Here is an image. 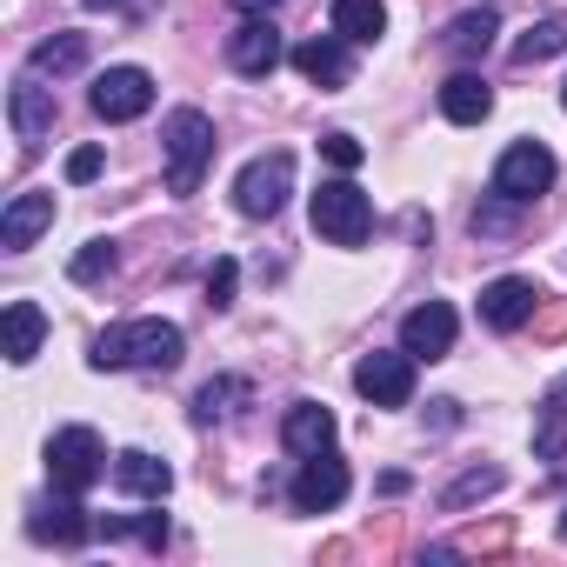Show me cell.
<instances>
[{"label": "cell", "instance_id": "obj_1", "mask_svg": "<svg viewBox=\"0 0 567 567\" xmlns=\"http://www.w3.org/2000/svg\"><path fill=\"white\" fill-rule=\"evenodd\" d=\"M101 374H127V368H147V374H167V368H181L187 361V334L174 328V321H161V315H141V321H121V328H107L101 341H94V354H87Z\"/></svg>", "mask_w": 567, "mask_h": 567}, {"label": "cell", "instance_id": "obj_2", "mask_svg": "<svg viewBox=\"0 0 567 567\" xmlns=\"http://www.w3.org/2000/svg\"><path fill=\"white\" fill-rule=\"evenodd\" d=\"M161 154H167V194H174V200L200 194V174H207V161H214V121H207L200 107H174V114L161 121Z\"/></svg>", "mask_w": 567, "mask_h": 567}, {"label": "cell", "instance_id": "obj_3", "mask_svg": "<svg viewBox=\"0 0 567 567\" xmlns=\"http://www.w3.org/2000/svg\"><path fill=\"white\" fill-rule=\"evenodd\" d=\"M308 214H315V234L334 240V247H361L374 234V200L354 181H321L315 200H308Z\"/></svg>", "mask_w": 567, "mask_h": 567}, {"label": "cell", "instance_id": "obj_4", "mask_svg": "<svg viewBox=\"0 0 567 567\" xmlns=\"http://www.w3.org/2000/svg\"><path fill=\"white\" fill-rule=\"evenodd\" d=\"M288 194H295V154L288 147H274V154H260V161H247L234 174V207L247 220H274L288 207Z\"/></svg>", "mask_w": 567, "mask_h": 567}, {"label": "cell", "instance_id": "obj_5", "mask_svg": "<svg viewBox=\"0 0 567 567\" xmlns=\"http://www.w3.org/2000/svg\"><path fill=\"white\" fill-rule=\"evenodd\" d=\"M101 474H107V447H101L94 427H61L48 441V481H54V494H87Z\"/></svg>", "mask_w": 567, "mask_h": 567}, {"label": "cell", "instance_id": "obj_6", "mask_svg": "<svg viewBox=\"0 0 567 567\" xmlns=\"http://www.w3.org/2000/svg\"><path fill=\"white\" fill-rule=\"evenodd\" d=\"M354 394L374 408H408L414 401V354L408 348H374L354 368Z\"/></svg>", "mask_w": 567, "mask_h": 567}, {"label": "cell", "instance_id": "obj_7", "mask_svg": "<svg viewBox=\"0 0 567 567\" xmlns=\"http://www.w3.org/2000/svg\"><path fill=\"white\" fill-rule=\"evenodd\" d=\"M547 187H554V154H547L540 141H514V147L494 161V194H501V200H520V207H527V200H540Z\"/></svg>", "mask_w": 567, "mask_h": 567}, {"label": "cell", "instance_id": "obj_8", "mask_svg": "<svg viewBox=\"0 0 567 567\" xmlns=\"http://www.w3.org/2000/svg\"><path fill=\"white\" fill-rule=\"evenodd\" d=\"M87 107H94L107 127H121V121H141V114L154 107V74H147V68H107V74L94 81Z\"/></svg>", "mask_w": 567, "mask_h": 567}, {"label": "cell", "instance_id": "obj_9", "mask_svg": "<svg viewBox=\"0 0 567 567\" xmlns=\"http://www.w3.org/2000/svg\"><path fill=\"white\" fill-rule=\"evenodd\" d=\"M280 61H288V48H280V28L267 14H247L234 34H227V68L247 74V81H267Z\"/></svg>", "mask_w": 567, "mask_h": 567}, {"label": "cell", "instance_id": "obj_10", "mask_svg": "<svg viewBox=\"0 0 567 567\" xmlns=\"http://www.w3.org/2000/svg\"><path fill=\"white\" fill-rule=\"evenodd\" d=\"M8 121H14L21 154H41L54 141V87H41V74H21L8 94Z\"/></svg>", "mask_w": 567, "mask_h": 567}, {"label": "cell", "instance_id": "obj_11", "mask_svg": "<svg viewBox=\"0 0 567 567\" xmlns=\"http://www.w3.org/2000/svg\"><path fill=\"white\" fill-rule=\"evenodd\" d=\"M540 288L534 280H520V274H501V280H487L481 288V321L494 328V334H514V328H527L534 315H540Z\"/></svg>", "mask_w": 567, "mask_h": 567}, {"label": "cell", "instance_id": "obj_12", "mask_svg": "<svg viewBox=\"0 0 567 567\" xmlns=\"http://www.w3.org/2000/svg\"><path fill=\"white\" fill-rule=\"evenodd\" d=\"M348 487H354V481H348V467H341V461H334V447H328V454H308V461H301V474H295V487H288V494H295V507H301V514H328V507H341V501H348Z\"/></svg>", "mask_w": 567, "mask_h": 567}, {"label": "cell", "instance_id": "obj_13", "mask_svg": "<svg viewBox=\"0 0 567 567\" xmlns=\"http://www.w3.org/2000/svg\"><path fill=\"white\" fill-rule=\"evenodd\" d=\"M454 308L447 301H421L408 321H401V348L414 354V361H447L454 354Z\"/></svg>", "mask_w": 567, "mask_h": 567}, {"label": "cell", "instance_id": "obj_14", "mask_svg": "<svg viewBox=\"0 0 567 567\" xmlns=\"http://www.w3.org/2000/svg\"><path fill=\"white\" fill-rule=\"evenodd\" d=\"M280 441H288V454H328L334 441H341V421L321 408V401H295L288 408V421H280Z\"/></svg>", "mask_w": 567, "mask_h": 567}, {"label": "cell", "instance_id": "obj_15", "mask_svg": "<svg viewBox=\"0 0 567 567\" xmlns=\"http://www.w3.org/2000/svg\"><path fill=\"white\" fill-rule=\"evenodd\" d=\"M114 487L134 494V501H167L174 494V467L161 454H147V447H127V454H114Z\"/></svg>", "mask_w": 567, "mask_h": 567}, {"label": "cell", "instance_id": "obj_16", "mask_svg": "<svg viewBox=\"0 0 567 567\" xmlns=\"http://www.w3.org/2000/svg\"><path fill=\"white\" fill-rule=\"evenodd\" d=\"M48 227H54V194H14L8 214H0V247H8V254H28Z\"/></svg>", "mask_w": 567, "mask_h": 567}, {"label": "cell", "instance_id": "obj_17", "mask_svg": "<svg viewBox=\"0 0 567 567\" xmlns=\"http://www.w3.org/2000/svg\"><path fill=\"white\" fill-rule=\"evenodd\" d=\"M295 68H301L315 87H348V81H354V54H348L341 34H315V41H301V48H295Z\"/></svg>", "mask_w": 567, "mask_h": 567}, {"label": "cell", "instance_id": "obj_18", "mask_svg": "<svg viewBox=\"0 0 567 567\" xmlns=\"http://www.w3.org/2000/svg\"><path fill=\"white\" fill-rule=\"evenodd\" d=\"M28 527H34V540H54V547H81V540L94 534V520H87V507H81V494H61V501H41Z\"/></svg>", "mask_w": 567, "mask_h": 567}, {"label": "cell", "instance_id": "obj_19", "mask_svg": "<svg viewBox=\"0 0 567 567\" xmlns=\"http://www.w3.org/2000/svg\"><path fill=\"white\" fill-rule=\"evenodd\" d=\"M441 114H447L454 127H481V121L494 114V87L461 68V74H447V87H441Z\"/></svg>", "mask_w": 567, "mask_h": 567}, {"label": "cell", "instance_id": "obj_20", "mask_svg": "<svg viewBox=\"0 0 567 567\" xmlns=\"http://www.w3.org/2000/svg\"><path fill=\"white\" fill-rule=\"evenodd\" d=\"M534 454L540 461H567V374L540 394L534 408Z\"/></svg>", "mask_w": 567, "mask_h": 567}, {"label": "cell", "instance_id": "obj_21", "mask_svg": "<svg viewBox=\"0 0 567 567\" xmlns=\"http://www.w3.org/2000/svg\"><path fill=\"white\" fill-rule=\"evenodd\" d=\"M334 34L348 48H374L388 34V8L381 0H334Z\"/></svg>", "mask_w": 567, "mask_h": 567}, {"label": "cell", "instance_id": "obj_22", "mask_svg": "<svg viewBox=\"0 0 567 567\" xmlns=\"http://www.w3.org/2000/svg\"><path fill=\"white\" fill-rule=\"evenodd\" d=\"M41 341H48V315L34 301H8V361L28 368L41 354Z\"/></svg>", "mask_w": 567, "mask_h": 567}, {"label": "cell", "instance_id": "obj_23", "mask_svg": "<svg viewBox=\"0 0 567 567\" xmlns=\"http://www.w3.org/2000/svg\"><path fill=\"white\" fill-rule=\"evenodd\" d=\"M494 34H501V21H494V8H481V14L447 21L441 48H447V54H461V61H474V54H487V48H494Z\"/></svg>", "mask_w": 567, "mask_h": 567}, {"label": "cell", "instance_id": "obj_24", "mask_svg": "<svg viewBox=\"0 0 567 567\" xmlns=\"http://www.w3.org/2000/svg\"><path fill=\"white\" fill-rule=\"evenodd\" d=\"M81 61H87V34H48V41L28 54V74H41V81L54 74V81H61V74H74Z\"/></svg>", "mask_w": 567, "mask_h": 567}, {"label": "cell", "instance_id": "obj_25", "mask_svg": "<svg viewBox=\"0 0 567 567\" xmlns=\"http://www.w3.org/2000/svg\"><path fill=\"white\" fill-rule=\"evenodd\" d=\"M554 54H567V14H547V21H534V28L514 41V61H520V68H534V61H554Z\"/></svg>", "mask_w": 567, "mask_h": 567}, {"label": "cell", "instance_id": "obj_26", "mask_svg": "<svg viewBox=\"0 0 567 567\" xmlns=\"http://www.w3.org/2000/svg\"><path fill=\"white\" fill-rule=\"evenodd\" d=\"M234 401H247V381L240 374H220V381H207L194 394V421H220V414H234Z\"/></svg>", "mask_w": 567, "mask_h": 567}, {"label": "cell", "instance_id": "obj_27", "mask_svg": "<svg viewBox=\"0 0 567 567\" xmlns=\"http://www.w3.org/2000/svg\"><path fill=\"white\" fill-rule=\"evenodd\" d=\"M494 487H501V467H467V474H461V481H454V487L441 494V507H447V514H461V507L487 501Z\"/></svg>", "mask_w": 567, "mask_h": 567}, {"label": "cell", "instance_id": "obj_28", "mask_svg": "<svg viewBox=\"0 0 567 567\" xmlns=\"http://www.w3.org/2000/svg\"><path fill=\"white\" fill-rule=\"evenodd\" d=\"M74 280H81V288H87V280H101V274H114V240H87L81 254H74V267H68Z\"/></svg>", "mask_w": 567, "mask_h": 567}, {"label": "cell", "instance_id": "obj_29", "mask_svg": "<svg viewBox=\"0 0 567 567\" xmlns=\"http://www.w3.org/2000/svg\"><path fill=\"white\" fill-rule=\"evenodd\" d=\"M234 280H240V267L220 254V260L207 267V308H234Z\"/></svg>", "mask_w": 567, "mask_h": 567}, {"label": "cell", "instance_id": "obj_30", "mask_svg": "<svg viewBox=\"0 0 567 567\" xmlns=\"http://www.w3.org/2000/svg\"><path fill=\"white\" fill-rule=\"evenodd\" d=\"M107 534H141L147 547H167V514H141V520H107Z\"/></svg>", "mask_w": 567, "mask_h": 567}, {"label": "cell", "instance_id": "obj_31", "mask_svg": "<svg viewBox=\"0 0 567 567\" xmlns=\"http://www.w3.org/2000/svg\"><path fill=\"white\" fill-rule=\"evenodd\" d=\"M321 154H328L341 174H348V167H361V141H354V134H321Z\"/></svg>", "mask_w": 567, "mask_h": 567}, {"label": "cell", "instance_id": "obj_32", "mask_svg": "<svg viewBox=\"0 0 567 567\" xmlns=\"http://www.w3.org/2000/svg\"><path fill=\"white\" fill-rule=\"evenodd\" d=\"M101 174V147H81V154H68V181L81 187V181H94Z\"/></svg>", "mask_w": 567, "mask_h": 567}, {"label": "cell", "instance_id": "obj_33", "mask_svg": "<svg viewBox=\"0 0 567 567\" xmlns=\"http://www.w3.org/2000/svg\"><path fill=\"white\" fill-rule=\"evenodd\" d=\"M81 8H94V14H101V8H107V14H121V8H141V0H81Z\"/></svg>", "mask_w": 567, "mask_h": 567}, {"label": "cell", "instance_id": "obj_34", "mask_svg": "<svg viewBox=\"0 0 567 567\" xmlns=\"http://www.w3.org/2000/svg\"><path fill=\"white\" fill-rule=\"evenodd\" d=\"M234 8H247V14H267V8H280V0H234Z\"/></svg>", "mask_w": 567, "mask_h": 567}, {"label": "cell", "instance_id": "obj_35", "mask_svg": "<svg viewBox=\"0 0 567 567\" xmlns=\"http://www.w3.org/2000/svg\"><path fill=\"white\" fill-rule=\"evenodd\" d=\"M560 540H567V514H560Z\"/></svg>", "mask_w": 567, "mask_h": 567}, {"label": "cell", "instance_id": "obj_36", "mask_svg": "<svg viewBox=\"0 0 567 567\" xmlns=\"http://www.w3.org/2000/svg\"><path fill=\"white\" fill-rule=\"evenodd\" d=\"M560 107H567V87H560Z\"/></svg>", "mask_w": 567, "mask_h": 567}]
</instances>
